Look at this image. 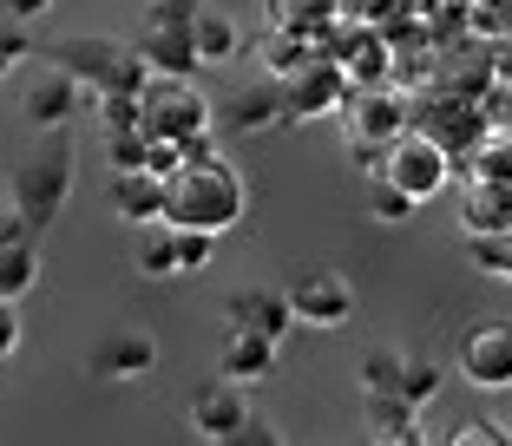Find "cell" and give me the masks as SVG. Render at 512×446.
Segmentation results:
<instances>
[{
	"label": "cell",
	"mask_w": 512,
	"mask_h": 446,
	"mask_svg": "<svg viewBox=\"0 0 512 446\" xmlns=\"http://www.w3.org/2000/svg\"><path fill=\"white\" fill-rule=\"evenodd\" d=\"M243 210H250V191H243L237 164L230 158H184L178 171L165 178V217L171 223H197V230H237Z\"/></svg>",
	"instance_id": "obj_1"
},
{
	"label": "cell",
	"mask_w": 512,
	"mask_h": 446,
	"mask_svg": "<svg viewBox=\"0 0 512 446\" xmlns=\"http://www.w3.org/2000/svg\"><path fill=\"white\" fill-rule=\"evenodd\" d=\"M73 178H79V151H73V138H66V125L60 132H40L33 158L14 171V210L33 230H46V223L66 210V197H73Z\"/></svg>",
	"instance_id": "obj_2"
},
{
	"label": "cell",
	"mask_w": 512,
	"mask_h": 446,
	"mask_svg": "<svg viewBox=\"0 0 512 446\" xmlns=\"http://www.w3.org/2000/svg\"><path fill=\"white\" fill-rule=\"evenodd\" d=\"M53 66H66V73L79 79L86 92H145L151 66L138 46H119V40H99V33H73V40H53V53H46Z\"/></svg>",
	"instance_id": "obj_3"
},
{
	"label": "cell",
	"mask_w": 512,
	"mask_h": 446,
	"mask_svg": "<svg viewBox=\"0 0 512 446\" xmlns=\"http://www.w3.org/2000/svg\"><path fill=\"white\" fill-rule=\"evenodd\" d=\"M138 112H145V138H191L211 125V105L197 92V73H151L138 92Z\"/></svg>",
	"instance_id": "obj_4"
},
{
	"label": "cell",
	"mask_w": 512,
	"mask_h": 446,
	"mask_svg": "<svg viewBox=\"0 0 512 446\" xmlns=\"http://www.w3.org/2000/svg\"><path fill=\"white\" fill-rule=\"evenodd\" d=\"M375 178H394L414 204H434V197L453 184V151L440 145V138H427V132H401L388 151H381Z\"/></svg>",
	"instance_id": "obj_5"
},
{
	"label": "cell",
	"mask_w": 512,
	"mask_h": 446,
	"mask_svg": "<svg viewBox=\"0 0 512 446\" xmlns=\"http://www.w3.org/2000/svg\"><path fill=\"white\" fill-rule=\"evenodd\" d=\"M289 309H296L302 328H348L355 322V283H348L342 269L309 263L296 283H289Z\"/></svg>",
	"instance_id": "obj_6"
},
{
	"label": "cell",
	"mask_w": 512,
	"mask_h": 446,
	"mask_svg": "<svg viewBox=\"0 0 512 446\" xmlns=\"http://www.w3.org/2000/svg\"><path fill=\"white\" fill-rule=\"evenodd\" d=\"M460 374H467V387H480V394H506L512 387V322L506 315H493V322H473L467 335H460Z\"/></svg>",
	"instance_id": "obj_7"
},
{
	"label": "cell",
	"mask_w": 512,
	"mask_h": 446,
	"mask_svg": "<svg viewBox=\"0 0 512 446\" xmlns=\"http://www.w3.org/2000/svg\"><path fill=\"white\" fill-rule=\"evenodd\" d=\"M348 92H355V79L335 60H309L302 73L283 79V119H335Z\"/></svg>",
	"instance_id": "obj_8"
},
{
	"label": "cell",
	"mask_w": 512,
	"mask_h": 446,
	"mask_svg": "<svg viewBox=\"0 0 512 446\" xmlns=\"http://www.w3.org/2000/svg\"><path fill=\"white\" fill-rule=\"evenodd\" d=\"M342 119H348L355 151H388L394 138L407 132V112H401V99H394L388 86H355L342 99Z\"/></svg>",
	"instance_id": "obj_9"
},
{
	"label": "cell",
	"mask_w": 512,
	"mask_h": 446,
	"mask_svg": "<svg viewBox=\"0 0 512 446\" xmlns=\"http://www.w3.org/2000/svg\"><path fill=\"white\" fill-rule=\"evenodd\" d=\"M250 414H256L250 387L230 381V374H217V381H204L191 394V433H197V440H230V446H237V433H243Z\"/></svg>",
	"instance_id": "obj_10"
},
{
	"label": "cell",
	"mask_w": 512,
	"mask_h": 446,
	"mask_svg": "<svg viewBox=\"0 0 512 446\" xmlns=\"http://www.w3.org/2000/svg\"><path fill=\"white\" fill-rule=\"evenodd\" d=\"M86 99H92V92L79 86L66 66H46V73H33L27 92H20V119H27L33 132H60L73 112H86Z\"/></svg>",
	"instance_id": "obj_11"
},
{
	"label": "cell",
	"mask_w": 512,
	"mask_h": 446,
	"mask_svg": "<svg viewBox=\"0 0 512 446\" xmlns=\"http://www.w3.org/2000/svg\"><path fill=\"white\" fill-rule=\"evenodd\" d=\"M276 355H283V342H270V335H256V328L230 322L224 328V348H217V374L256 387V381H270V374H276Z\"/></svg>",
	"instance_id": "obj_12"
},
{
	"label": "cell",
	"mask_w": 512,
	"mask_h": 446,
	"mask_svg": "<svg viewBox=\"0 0 512 446\" xmlns=\"http://www.w3.org/2000/svg\"><path fill=\"white\" fill-rule=\"evenodd\" d=\"M224 315L243 322V328H256V335H270V342H289V328H302L296 309H289V289H237V296L224 302Z\"/></svg>",
	"instance_id": "obj_13"
},
{
	"label": "cell",
	"mask_w": 512,
	"mask_h": 446,
	"mask_svg": "<svg viewBox=\"0 0 512 446\" xmlns=\"http://www.w3.org/2000/svg\"><path fill=\"white\" fill-rule=\"evenodd\" d=\"M151 368H158V342L132 335V328H119V335H106V342L92 348V374H106V381H138Z\"/></svg>",
	"instance_id": "obj_14"
},
{
	"label": "cell",
	"mask_w": 512,
	"mask_h": 446,
	"mask_svg": "<svg viewBox=\"0 0 512 446\" xmlns=\"http://www.w3.org/2000/svg\"><path fill=\"white\" fill-rule=\"evenodd\" d=\"M362 427L375 433V440H388V446H421L427 433H421V407H407L401 394H368L362 401Z\"/></svg>",
	"instance_id": "obj_15"
},
{
	"label": "cell",
	"mask_w": 512,
	"mask_h": 446,
	"mask_svg": "<svg viewBox=\"0 0 512 446\" xmlns=\"http://www.w3.org/2000/svg\"><path fill=\"white\" fill-rule=\"evenodd\" d=\"M112 210H119L125 223H151V217H165V178L158 171H112Z\"/></svg>",
	"instance_id": "obj_16"
},
{
	"label": "cell",
	"mask_w": 512,
	"mask_h": 446,
	"mask_svg": "<svg viewBox=\"0 0 512 446\" xmlns=\"http://www.w3.org/2000/svg\"><path fill=\"white\" fill-rule=\"evenodd\" d=\"M132 269H138V276H151V283H165V276H184V269H178V223H171V217L138 223Z\"/></svg>",
	"instance_id": "obj_17"
},
{
	"label": "cell",
	"mask_w": 512,
	"mask_h": 446,
	"mask_svg": "<svg viewBox=\"0 0 512 446\" xmlns=\"http://www.w3.org/2000/svg\"><path fill=\"white\" fill-rule=\"evenodd\" d=\"M467 237H480V230H506L512 223V178H467Z\"/></svg>",
	"instance_id": "obj_18"
},
{
	"label": "cell",
	"mask_w": 512,
	"mask_h": 446,
	"mask_svg": "<svg viewBox=\"0 0 512 446\" xmlns=\"http://www.w3.org/2000/svg\"><path fill=\"white\" fill-rule=\"evenodd\" d=\"M138 53H145L151 73H197V40L191 27H145V40H138Z\"/></svg>",
	"instance_id": "obj_19"
},
{
	"label": "cell",
	"mask_w": 512,
	"mask_h": 446,
	"mask_svg": "<svg viewBox=\"0 0 512 446\" xmlns=\"http://www.w3.org/2000/svg\"><path fill=\"white\" fill-rule=\"evenodd\" d=\"M191 40H197V60H204V66H224V60H237V53H243V27L224 14V7H197Z\"/></svg>",
	"instance_id": "obj_20"
},
{
	"label": "cell",
	"mask_w": 512,
	"mask_h": 446,
	"mask_svg": "<svg viewBox=\"0 0 512 446\" xmlns=\"http://www.w3.org/2000/svg\"><path fill=\"white\" fill-rule=\"evenodd\" d=\"M256 60L270 66V79H289V73H302V66L316 60V40H309V33H289V27H263Z\"/></svg>",
	"instance_id": "obj_21"
},
{
	"label": "cell",
	"mask_w": 512,
	"mask_h": 446,
	"mask_svg": "<svg viewBox=\"0 0 512 446\" xmlns=\"http://www.w3.org/2000/svg\"><path fill=\"white\" fill-rule=\"evenodd\" d=\"M276 119H283V79H276L270 92H237V99L224 105V125H230V132H270Z\"/></svg>",
	"instance_id": "obj_22"
},
{
	"label": "cell",
	"mask_w": 512,
	"mask_h": 446,
	"mask_svg": "<svg viewBox=\"0 0 512 446\" xmlns=\"http://www.w3.org/2000/svg\"><path fill=\"white\" fill-rule=\"evenodd\" d=\"M335 14H342V0H270V27L309 33V40H322L335 27Z\"/></svg>",
	"instance_id": "obj_23"
},
{
	"label": "cell",
	"mask_w": 512,
	"mask_h": 446,
	"mask_svg": "<svg viewBox=\"0 0 512 446\" xmlns=\"http://www.w3.org/2000/svg\"><path fill=\"white\" fill-rule=\"evenodd\" d=\"M33 283H40V250H33V243L0 250V302H20Z\"/></svg>",
	"instance_id": "obj_24"
},
{
	"label": "cell",
	"mask_w": 512,
	"mask_h": 446,
	"mask_svg": "<svg viewBox=\"0 0 512 446\" xmlns=\"http://www.w3.org/2000/svg\"><path fill=\"white\" fill-rule=\"evenodd\" d=\"M401 368H407L401 348H368V355L355 361V374H362V394H394V387H401Z\"/></svg>",
	"instance_id": "obj_25"
},
{
	"label": "cell",
	"mask_w": 512,
	"mask_h": 446,
	"mask_svg": "<svg viewBox=\"0 0 512 446\" xmlns=\"http://www.w3.org/2000/svg\"><path fill=\"white\" fill-rule=\"evenodd\" d=\"M467 256L486 269V276L512 283V223H506V230H480V237H467Z\"/></svg>",
	"instance_id": "obj_26"
},
{
	"label": "cell",
	"mask_w": 512,
	"mask_h": 446,
	"mask_svg": "<svg viewBox=\"0 0 512 446\" xmlns=\"http://www.w3.org/2000/svg\"><path fill=\"white\" fill-rule=\"evenodd\" d=\"M440 387H447V368H440V361H407V368H401V387H394V394H401L407 407H427Z\"/></svg>",
	"instance_id": "obj_27"
},
{
	"label": "cell",
	"mask_w": 512,
	"mask_h": 446,
	"mask_svg": "<svg viewBox=\"0 0 512 446\" xmlns=\"http://www.w3.org/2000/svg\"><path fill=\"white\" fill-rule=\"evenodd\" d=\"M342 73L355 79V86H388V53H381V40H355Z\"/></svg>",
	"instance_id": "obj_28"
},
{
	"label": "cell",
	"mask_w": 512,
	"mask_h": 446,
	"mask_svg": "<svg viewBox=\"0 0 512 446\" xmlns=\"http://www.w3.org/2000/svg\"><path fill=\"white\" fill-rule=\"evenodd\" d=\"M414 210H421V204H414V197H407L394 178H375V191H368V217H381V223H407Z\"/></svg>",
	"instance_id": "obj_29"
},
{
	"label": "cell",
	"mask_w": 512,
	"mask_h": 446,
	"mask_svg": "<svg viewBox=\"0 0 512 446\" xmlns=\"http://www.w3.org/2000/svg\"><path fill=\"white\" fill-rule=\"evenodd\" d=\"M447 446H512V420H493V414L460 420V427L447 433Z\"/></svg>",
	"instance_id": "obj_30"
},
{
	"label": "cell",
	"mask_w": 512,
	"mask_h": 446,
	"mask_svg": "<svg viewBox=\"0 0 512 446\" xmlns=\"http://www.w3.org/2000/svg\"><path fill=\"white\" fill-rule=\"evenodd\" d=\"M145 151H151L145 125H132V132H106V164H112V171H138Z\"/></svg>",
	"instance_id": "obj_31"
},
{
	"label": "cell",
	"mask_w": 512,
	"mask_h": 446,
	"mask_svg": "<svg viewBox=\"0 0 512 446\" xmlns=\"http://www.w3.org/2000/svg\"><path fill=\"white\" fill-rule=\"evenodd\" d=\"M211 256H217V230L178 223V269H211Z\"/></svg>",
	"instance_id": "obj_32"
},
{
	"label": "cell",
	"mask_w": 512,
	"mask_h": 446,
	"mask_svg": "<svg viewBox=\"0 0 512 446\" xmlns=\"http://www.w3.org/2000/svg\"><path fill=\"white\" fill-rule=\"evenodd\" d=\"M92 99H99V125H106V132H132V125L145 119V112H138V92H92Z\"/></svg>",
	"instance_id": "obj_33"
},
{
	"label": "cell",
	"mask_w": 512,
	"mask_h": 446,
	"mask_svg": "<svg viewBox=\"0 0 512 446\" xmlns=\"http://www.w3.org/2000/svg\"><path fill=\"white\" fill-rule=\"evenodd\" d=\"M473 178H512V138H493L486 151H473Z\"/></svg>",
	"instance_id": "obj_34"
},
{
	"label": "cell",
	"mask_w": 512,
	"mask_h": 446,
	"mask_svg": "<svg viewBox=\"0 0 512 446\" xmlns=\"http://www.w3.org/2000/svg\"><path fill=\"white\" fill-rule=\"evenodd\" d=\"M204 0H151V27H191Z\"/></svg>",
	"instance_id": "obj_35"
},
{
	"label": "cell",
	"mask_w": 512,
	"mask_h": 446,
	"mask_svg": "<svg viewBox=\"0 0 512 446\" xmlns=\"http://www.w3.org/2000/svg\"><path fill=\"white\" fill-rule=\"evenodd\" d=\"M0 60H33V33H27V20H7V27H0Z\"/></svg>",
	"instance_id": "obj_36"
},
{
	"label": "cell",
	"mask_w": 512,
	"mask_h": 446,
	"mask_svg": "<svg viewBox=\"0 0 512 446\" xmlns=\"http://www.w3.org/2000/svg\"><path fill=\"white\" fill-rule=\"evenodd\" d=\"M14 243H33V223L20 210H0V250H14Z\"/></svg>",
	"instance_id": "obj_37"
},
{
	"label": "cell",
	"mask_w": 512,
	"mask_h": 446,
	"mask_svg": "<svg viewBox=\"0 0 512 446\" xmlns=\"http://www.w3.org/2000/svg\"><path fill=\"white\" fill-rule=\"evenodd\" d=\"M276 440H283V433H276L263 414H250V420H243V433H237V446H276Z\"/></svg>",
	"instance_id": "obj_38"
},
{
	"label": "cell",
	"mask_w": 512,
	"mask_h": 446,
	"mask_svg": "<svg viewBox=\"0 0 512 446\" xmlns=\"http://www.w3.org/2000/svg\"><path fill=\"white\" fill-rule=\"evenodd\" d=\"M20 348V315H14V302H0V361Z\"/></svg>",
	"instance_id": "obj_39"
},
{
	"label": "cell",
	"mask_w": 512,
	"mask_h": 446,
	"mask_svg": "<svg viewBox=\"0 0 512 446\" xmlns=\"http://www.w3.org/2000/svg\"><path fill=\"white\" fill-rule=\"evenodd\" d=\"M53 7H60V0H7L14 20H40V14H53Z\"/></svg>",
	"instance_id": "obj_40"
},
{
	"label": "cell",
	"mask_w": 512,
	"mask_h": 446,
	"mask_svg": "<svg viewBox=\"0 0 512 446\" xmlns=\"http://www.w3.org/2000/svg\"><path fill=\"white\" fill-rule=\"evenodd\" d=\"M7 73H14V60H0V79H7Z\"/></svg>",
	"instance_id": "obj_41"
}]
</instances>
